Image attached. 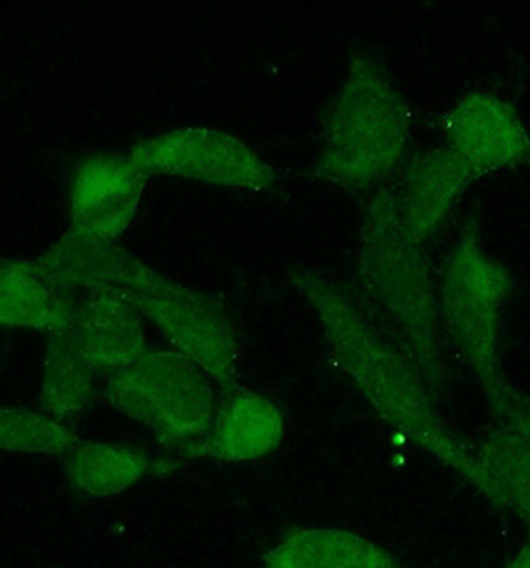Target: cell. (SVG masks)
<instances>
[{
	"label": "cell",
	"mask_w": 530,
	"mask_h": 568,
	"mask_svg": "<svg viewBox=\"0 0 530 568\" xmlns=\"http://www.w3.org/2000/svg\"><path fill=\"white\" fill-rule=\"evenodd\" d=\"M79 442L74 427L52 419L42 409L0 405V453L62 459Z\"/></svg>",
	"instance_id": "19"
},
{
	"label": "cell",
	"mask_w": 530,
	"mask_h": 568,
	"mask_svg": "<svg viewBox=\"0 0 530 568\" xmlns=\"http://www.w3.org/2000/svg\"><path fill=\"white\" fill-rule=\"evenodd\" d=\"M357 277L367 315L432 392H441L447 363L439 294L425 244L402 224L391 187L377 192L365 212Z\"/></svg>",
	"instance_id": "2"
},
{
	"label": "cell",
	"mask_w": 530,
	"mask_h": 568,
	"mask_svg": "<svg viewBox=\"0 0 530 568\" xmlns=\"http://www.w3.org/2000/svg\"><path fill=\"white\" fill-rule=\"evenodd\" d=\"M147 180L150 176L129 154L82 158L70 178V230L102 242H120L142 206Z\"/></svg>",
	"instance_id": "8"
},
{
	"label": "cell",
	"mask_w": 530,
	"mask_h": 568,
	"mask_svg": "<svg viewBox=\"0 0 530 568\" xmlns=\"http://www.w3.org/2000/svg\"><path fill=\"white\" fill-rule=\"evenodd\" d=\"M137 255L120 242H102L77 230H67L39 257L30 260L50 284L67 294H120Z\"/></svg>",
	"instance_id": "13"
},
{
	"label": "cell",
	"mask_w": 530,
	"mask_h": 568,
	"mask_svg": "<svg viewBox=\"0 0 530 568\" xmlns=\"http://www.w3.org/2000/svg\"><path fill=\"white\" fill-rule=\"evenodd\" d=\"M511 290L507 267L482 250L479 230L465 224L442 272L439 314L489 403L511 385L501 362L502 310Z\"/></svg>",
	"instance_id": "4"
},
{
	"label": "cell",
	"mask_w": 530,
	"mask_h": 568,
	"mask_svg": "<svg viewBox=\"0 0 530 568\" xmlns=\"http://www.w3.org/2000/svg\"><path fill=\"white\" fill-rule=\"evenodd\" d=\"M445 144L477 178L519 166L530 158V132L519 112L491 92H471L441 118Z\"/></svg>",
	"instance_id": "9"
},
{
	"label": "cell",
	"mask_w": 530,
	"mask_h": 568,
	"mask_svg": "<svg viewBox=\"0 0 530 568\" xmlns=\"http://www.w3.org/2000/svg\"><path fill=\"white\" fill-rule=\"evenodd\" d=\"M79 305L32 265L30 260H0V327L47 335L67 332Z\"/></svg>",
	"instance_id": "16"
},
{
	"label": "cell",
	"mask_w": 530,
	"mask_h": 568,
	"mask_svg": "<svg viewBox=\"0 0 530 568\" xmlns=\"http://www.w3.org/2000/svg\"><path fill=\"white\" fill-rule=\"evenodd\" d=\"M504 568H530V545L522 547Z\"/></svg>",
	"instance_id": "21"
},
{
	"label": "cell",
	"mask_w": 530,
	"mask_h": 568,
	"mask_svg": "<svg viewBox=\"0 0 530 568\" xmlns=\"http://www.w3.org/2000/svg\"><path fill=\"white\" fill-rule=\"evenodd\" d=\"M102 395V375L82 355L69 329L47 335L40 372V409L74 427Z\"/></svg>",
	"instance_id": "18"
},
{
	"label": "cell",
	"mask_w": 530,
	"mask_h": 568,
	"mask_svg": "<svg viewBox=\"0 0 530 568\" xmlns=\"http://www.w3.org/2000/svg\"><path fill=\"white\" fill-rule=\"evenodd\" d=\"M264 568H397L389 550L361 532L337 527H295L265 550Z\"/></svg>",
	"instance_id": "17"
},
{
	"label": "cell",
	"mask_w": 530,
	"mask_h": 568,
	"mask_svg": "<svg viewBox=\"0 0 530 568\" xmlns=\"http://www.w3.org/2000/svg\"><path fill=\"white\" fill-rule=\"evenodd\" d=\"M289 285L312 307L332 359L375 415L405 442L461 475L472 442L447 425L437 393L354 295L305 265L289 272Z\"/></svg>",
	"instance_id": "1"
},
{
	"label": "cell",
	"mask_w": 530,
	"mask_h": 568,
	"mask_svg": "<svg viewBox=\"0 0 530 568\" xmlns=\"http://www.w3.org/2000/svg\"><path fill=\"white\" fill-rule=\"evenodd\" d=\"M397 568H402V567H401V565H399V567H397Z\"/></svg>",
	"instance_id": "22"
},
{
	"label": "cell",
	"mask_w": 530,
	"mask_h": 568,
	"mask_svg": "<svg viewBox=\"0 0 530 568\" xmlns=\"http://www.w3.org/2000/svg\"><path fill=\"white\" fill-rule=\"evenodd\" d=\"M102 397L180 457L210 432L222 392L196 363L152 347L140 362L106 375Z\"/></svg>",
	"instance_id": "5"
},
{
	"label": "cell",
	"mask_w": 530,
	"mask_h": 568,
	"mask_svg": "<svg viewBox=\"0 0 530 568\" xmlns=\"http://www.w3.org/2000/svg\"><path fill=\"white\" fill-rule=\"evenodd\" d=\"M187 460L152 457L129 445L80 439L64 457L62 469L70 487L90 499H110L154 477L177 473Z\"/></svg>",
	"instance_id": "14"
},
{
	"label": "cell",
	"mask_w": 530,
	"mask_h": 568,
	"mask_svg": "<svg viewBox=\"0 0 530 568\" xmlns=\"http://www.w3.org/2000/svg\"><path fill=\"white\" fill-rule=\"evenodd\" d=\"M472 489L530 529V447L502 429L471 443L461 470Z\"/></svg>",
	"instance_id": "15"
},
{
	"label": "cell",
	"mask_w": 530,
	"mask_h": 568,
	"mask_svg": "<svg viewBox=\"0 0 530 568\" xmlns=\"http://www.w3.org/2000/svg\"><path fill=\"white\" fill-rule=\"evenodd\" d=\"M479 178L447 146L411 158L397 172L391 192L402 224L421 244L441 232Z\"/></svg>",
	"instance_id": "10"
},
{
	"label": "cell",
	"mask_w": 530,
	"mask_h": 568,
	"mask_svg": "<svg viewBox=\"0 0 530 568\" xmlns=\"http://www.w3.org/2000/svg\"><path fill=\"white\" fill-rule=\"evenodd\" d=\"M412 114L401 90L375 57L351 60L325 118L317 176L361 192L394 176L409 152Z\"/></svg>",
	"instance_id": "3"
},
{
	"label": "cell",
	"mask_w": 530,
	"mask_h": 568,
	"mask_svg": "<svg viewBox=\"0 0 530 568\" xmlns=\"http://www.w3.org/2000/svg\"><path fill=\"white\" fill-rule=\"evenodd\" d=\"M69 332L102 379L134 365L152 349L144 317L122 294L79 297Z\"/></svg>",
	"instance_id": "12"
},
{
	"label": "cell",
	"mask_w": 530,
	"mask_h": 568,
	"mask_svg": "<svg viewBox=\"0 0 530 568\" xmlns=\"http://www.w3.org/2000/svg\"><path fill=\"white\" fill-rule=\"evenodd\" d=\"M287 417L284 409L264 393L237 387L222 395L210 432L196 445L187 447L184 460L254 463L274 455L285 439Z\"/></svg>",
	"instance_id": "11"
},
{
	"label": "cell",
	"mask_w": 530,
	"mask_h": 568,
	"mask_svg": "<svg viewBox=\"0 0 530 568\" xmlns=\"http://www.w3.org/2000/svg\"><path fill=\"white\" fill-rule=\"evenodd\" d=\"M492 413L499 422V429L517 437L519 442L530 447V399L522 393L517 392L512 385H509L504 392L492 399Z\"/></svg>",
	"instance_id": "20"
},
{
	"label": "cell",
	"mask_w": 530,
	"mask_h": 568,
	"mask_svg": "<svg viewBox=\"0 0 530 568\" xmlns=\"http://www.w3.org/2000/svg\"><path fill=\"white\" fill-rule=\"evenodd\" d=\"M120 294L164 335L172 352L196 363L222 395L242 387L236 327L216 295L176 282L140 257Z\"/></svg>",
	"instance_id": "6"
},
{
	"label": "cell",
	"mask_w": 530,
	"mask_h": 568,
	"mask_svg": "<svg viewBox=\"0 0 530 568\" xmlns=\"http://www.w3.org/2000/svg\"><path fill=\"white\" fill-rule=\"evenodd\" d=\"M126 154L147 176L182 178L254 194L272 192L277 186L275 168L246 140L202 124L144 138Z\"/></svg>",
	"instance_id": "7"
}]
</instances>
